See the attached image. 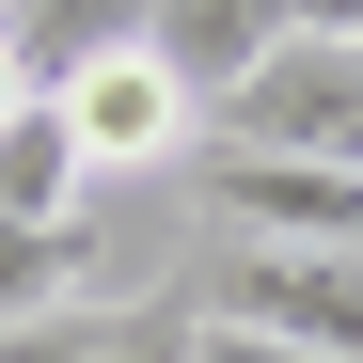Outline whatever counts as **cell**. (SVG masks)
I'll list each match as a JSON object with an SVG mask.
<instances>
[{
	"instance_id": "1",
	"label": "cell",
	"mask_w": 363,
	"mask_h": 363,
	"mask_svg": "<svg viewBox=\"0 0 363 363\" xmlns=\"http://www.w3.org/2000/svg\"><path fill=\"white\" fill-rule=\"evenodd\" d=\"M190 158H316V174H363V48L332 32H284L253 79L206 111Z\"/></svg>"
},
{
	"instance_id": "2",
	"label": "cell",
	"mask_w": 363,
	"mask_h": 363,
	"mask_svg": "<svg viewBox=\"0 0 363 363\" xmlns=\"http://www.w3.org/2000/svg\"><path fill=\"white\" fill-rule=\"evenodd\" d=\"M206 316H237V332H284V347H316V363H363V253L221 237V269H206Z\"/></svg>"
},
{
	"instance_id": "3",
	"label": "cell",
	"mask_w": 363,
	"mask_h": 363,
	"mask_svg": "<svg viewBox=\"0 0 363 363\" xmlns=\"http://www.w3.org/2000/svg\"><path fill=\"white\" fill-rule=\"evenodd\" d=\"M48 111L79 127V158H95V174H143V158H190V127H206V111L174 95V64H158V48H111V64H79V79L48 95Z\"/></svg>"
},
{
	"instance_id": "4",
	"label": "cell",
	"mask_w": 363,
	"mask_h": 363,
	"mask_svg": "<svg viewBox=\"0 0 363 363\" xmlns=\"http://www.w3.org/2000/svg\"><path fill=\"white\" fill-rule=\"evenodd\" d=\"M206 206L237 237H284V253H363V174H316V158H190Z\"/></svg>"
},
{
	"instance_id": "5",
	"label": "cell",
	"mask_w": 363,
	"mask_h": 363,
	"mask_svg": "<svg viewBox=\"0 0 363 363\" xmlns=\"http://www.w3.org/2000/svg\"><path fill=\"white\" fill-rule=\"evenodd\" d=\"M143 48L174 64V95H190V111H221V95L284 48V0H158V16H143Z\"/></svg>"
},
{
	"instance_id": "6",
	"label": "cell",
	"mask_w": 363,
	"mask_h": 363,
	"mask_svg": "<svg viewBox=\"0 0 363 363\" xmlns=\"http://www.w3.org/2000/svg\"><path fill=\"white\" fill-rule=\"evenodd\" d=\"M158 0H0V64H16L32 95H64L79 64H111V48H143Z\"/></svg>"
},
{
	"instance_id": "7",
	"label": "cell",
	"mask_w": 363,
	"mask_h": 363,
	"mask_svg": "<svg viewBox=\"0 0 363 363\" xmlns=\"http://www.w3.org/2000/svg\"><path fill=\"white\" fill-rule=\"evenodd\" d=\"M79 190H95V158H79V127L64 111H16V127H0V221H79Z\"/></svg>"
},
{
	"instance_id": "8",
	"label": "cell",
	"mask_w": 363,
	"mask_h": 363,
	"mask_svg": "<svg viewBox=\"0 0 363 363\" xmlns=\"http://www.w3.org/2000/svg\"><path fill=\"white\" fill-rule=\"evenodd\" d=\"M95 269V237L79 221H0V332L16 316H64V284Z\"/></svg>"
},
{
	"instance_id": "9",
	"label": "cell",
	"mask_w": 363,
	"mask_h": 363,
	"mask_svg": "<svg viewBox=\"0 0 363 363\" xmlns=\"http://www.w3.org/2000/svg\"><path fill=\"white\" fill-rule=\"evenodd\" d=\"M95 363H190V332H174V316H158V300H127V316H111V332H95Z\"/></svg>"
},
{
	"instance_id": "10",
	"label": "cell",
	"mask_w": 363,
	"mask_h": 363,
	"mask_svg": "<svg viewBox=\"0 0 363 363\" xmlns=\"http://www.w3.org/2000/svg\"><path fill=\"white\" fill-rule=\"evenodd\" d=\"M95 332H111V316H16L0 363H95Z\"/></svg>"
},
{
	"instance_id": "11",
	"label": "cell",
	"mask_w": 363,
	"mask_h": 363,
	"mask_svg": "<svg viewBox=\"0 0 363 363\" xmlns=\"http://www.w3.org/2000/svg\"><path fill=\"white\" fill-rule=\"evenodd\" d=\"M190 363H316V347H284V332H237V316H190Z\"/></svg>"
},
{
	"instance_id": "12",
	"label": "cell",
	"mask_w": 363,
	"mask_h": 363,
	"mask_svg": "<svg viewBox=\"0 0 363 363\" xmlns=\"http://www.w3.org/2000/svg\"><path fill=\"white\" fill-rule=\"evenodd\" d=\"M284 32H332V48H363V0H284Z\"/></svg>"
},
{
	"instance_id": "13",
	"label": "cell",
	"mask_w": 363,
	"mask_h": 363,
	"mask_svg": "<svg viewBox=\"0 0 363 363\" xmlns=\"http://www.w3.org/2000/svg\"><path fill=\"white\" fill-rule=\"evenodd\" d=\"M16 111H32V79H16V64H0V127H16Z\"/></svg>"
}]
</instances>
